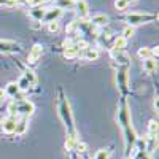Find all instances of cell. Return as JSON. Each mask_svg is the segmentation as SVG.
I'll use <instances>...</instances> for the list:
<instances>
[{
    "label": "cell",
    "mask_w": 159,
    "mask_h": 159,
    "mask_svg": "<svg viewBox=\"0 0 159 159\" xmlns=\"http://www.w3.org/2000/svg\"><path fill=\"white\" fill-rule=\"evenodd\" d=\"M127 46V40L124 37H116L115 38V42H113V51H124Z\"/></svg>",
    "instance_id": "obj_15"
},
{
    "label": "cell",
    "mask_w": 159,
    "mask_h": 159,
    "mask_svg": "<svg viewBox=\"0 0 159 159\" xmlns=\"http://www.w3.org/2000/svg\"><path fill=\"white\" fill-rule=\"evenodd\" d=\"M62 16V10L59 8H46V13H45V18H43V22H52V21H57L59 18Z\"/></svg>",
    "instance_id": "obj_8"
},
{
    "label": "cell",
    "mask_w": 159,
    "mask_h": 159,
    "mask_svg": "<svg viewBox=\"0 0 159 159\" xmlns=\"http://www.w3.org/2000/svg\"><path fill=\"white\" fill-rule=\"evenodd\" d=\"M100 57V51L97 48H86L84 49V59L86 61H97Z\"/></svg>",
    "instance_id": "obj_13"
},
{
    "label": "cell",
    "mask_w": 159,
    "mask_h": 159,
    "mask_svg": "<svg viewBox=\"0 0 159 159\" xmlns=\"http://www.w3.org/2000/svg\"><path fill=\"white\" fill-rule=\"evenodd\" d=\"M16 121L18 118L15 115H8L7 118L2 119V130L5 132V134H15V129H16Z\"/></svg>",
    "instance_id": "obj_4"
},
{
    "label": "cell",
    "mask_w": 159,
    "mask_h": 159,
    "mask_svg": "<svg viewBox=\"0 0 159 159\" xmlns=\"http://www.w3.org/2000/svg\"><path fill=\"white\" fill-rule=\"evenodd\" d=\"M127 67H124L123 70H119V73H118V81H119V86H121L123 89L126 88V80H127Z\"/></svg>",
    "instance_id": "obj_20"
},
{
    "label": "cell",
    "mask_w": 159,
    "mask_h": 159,
    "mask_svg": "<svg viewBox=\"0 0 159 159\" xmlns=\"http://www.w3.org/2000/svg\"><path fill=\"white\" fill-rule=\"evenodd\" d=\"M94 159H110V148H102L94 154Z\"/></svg>",
    "instance_id": "obj_22"
},
{
    "label": "cell",
    "mask_w": 159,
    "mask_h": 159,
    "mask_svg": "<svg viewBox=\"0 0 159 159\" xmlns=\"http://www.w3.org/2000/svg\"><path fill=\"white\" fill-rule=\"evenodd\" d=\"M42 54H43V46L38 45V43L34 45L30 48V51H29V54H27V65H30V67L37 65L38 61H40V57H42Z\"/></svg>",
    "instance_id": "obj_3"
},
{
    "label": "cell",
    "mask_w": 159,
    "mask_h": 159,
    "mask_svg": "<svg viewBox=\"0 0 159 159\" xmlns=\"http://www.w3.org/2000/svg\"><path fill=\"white\" fill-rule=\"evenodd\" d=\"M16 84H18V88H19L21 91H25V89H29V88H30V83H29L24 76H21V78L18 80V83H16Z\"/></svg>",
    "instance_id": "obj_25"
},
{
    "label": "cell",
    "mask_w": 159,
    "mask_h": 159,
    "mask_svg": "<svg viewBox=\"0 0 159 159\" xmlns=\"http://www.w3.org/2000/svg\"><path fill=\"white\" fill-rule=\"evenodd\" d=\"M25 130H27V118H21V119H18L16 121V129H15V134H18V135H22V134H25Z\"/></svg>",
    "instance_id": "obj_14"
},
{
    "label": "cell",
    "mask_w": 159,
    "mask_h": 159,
    "mask_svg": "<svg viewBox=\"0 0 159 159\" xmlns=\"http://www.w3.org/2000/svg\"><path fill=\"white\" fill-rule=\"evenodd\" d=\"M45 13H46V8L42 7V5H37V7H30L29 8V15L34 21H38V22H42L43 18H45Z\"/></svg>",
    "instance_id": "obj_5"
},
{
    "label": "cell",
    "mask_w": 159,
    "mask_h": 159,
    "mask_svg": "<svg viewBox=\"0 0 159 159\" xmlns=\"http://www.w3.org/2000/svg\"><path fill=\"white\" fill-rule=\"evenodd\" d=\"M157 19V15H153V13H129V15L124 16V21L127 22V25H142V24H148Z\"/></svg>",
    "instance_id": "obj_1"
},
{
    "label": "cell",
    "mask_w": 159,
    "mask_h": 159,
    "mask_svg": "<svg viewBox=\"0 0 159 159\" xmlns=\"http://www.w3.org/2000/svg\"><path fill=\"white\" fill-rule=\"evenodd\" d=\"M75 2H78V0H75Z\"/></svg>",
    "instance_id": "obj_33"
},
{
    "label": "cell",
    "mask_w": 159,
    "mask_h": 159,
    "mask_svg": "<svg viewBox=\"0 0 159 159\" xmlns=\"http://www.w3.org/2000/svg\"><path fill=\"white\" fill-rule=\"evenodd\" d=\"M89 22L94 25L96 29H97V27H105V25L108 24V16L103 15V13H99V15H94V16H92Z\"/></svg>",
    "instance_id": "obj_9"
},
{
    "label": "cell",
    "mask_w": 159,
    "mask_h": 159,
    "mask_svg": "<svg viewBox=\"0 0 159 159\" xmlns=\"http://www.w3.org/2000/svg\"><path fill=\"white\" fill-rule=\"evenodd\" d=\"M76 143H78L76 134H69L67 135V140H65V150H75Z\"/></svg>",
    "instance_id": "obj_19"
},
{
    "label": "cell",
    "mask_w": 159,
    "mask_h": 159,
    "mask_svg": "<svg viewBox=\"0 0 159 159\" xmlns=\"http://www.w3.org/2000/svg\"><path fill=\"white\" fill-rule=\"evenodd\" d=\"M143 69H145V72H148V73H154L156 69H157V62H156L154 59L143 61Z\"/></svg>",
    "instance_id": "obj_18"
},
{
    "label": "cell",
    "mask_w": 159,
    "mask_h": 159,
    "mask_svg": "<svg viewBox=\"0 0 159 159\" xmlns=\"http://www.w3.org/2000/svg\"><path fill=\"white\" fill-rule=\"evenodd\" d=\"M21 92V89L18 88V84L16 83H10V84H7V88H5V96H10V97H13V99H18V94Z\"/></svg>",
    "instance_id": "obj_11"
},
{
    "label": "cell",
    "mask_w": 159,
    "mask_h": 159,
    "mask_svg": "<svg viewBox=\"0 0 159 159\" xmlns=\"http://www.w3.org/2000/svg\"><path fill=\"white\" fill-rule=\"evenodd\" d=\"M139 57L147 61V59H153V56H157V48H148V46H143L139 49Z\"/></svg>",
    "instance_id": "obj_10"
},
{
    "label": "cell",
    "mask_w": 159,
    "mask_h": 159,
    "mask_svg": "<svg viewBox=\"0 0 159 159\" xmlns=\"http://www.w3.org/2000/svg\"><path fill=\"white\" fill-rule=\"evenodd\" d=\"M135 34V27H132V25H126V27L123 29V34H121V37H124L126 40H129L132 35Z\"/></svg>",
    "instance_id": "obj_24"
},
{
    "label": "cell",
    "mask_w": 159,
    "mask_h": 159,
    "mask_svg": "<svg viewBox=\"0 0 159 159\" xmlns=\"http://www.w3.org/2000/svg\"><path fill=\"white\" fill-rule=\"evenodd\" d=\"M75 150H76L78 153H86V150H88V145H86L84 142H80V140H78V143H76Z\"/></svg>",
    "instance_id": "obj_29"
},
{
    "label": "cell",
    "mask_w": 159,
    "mask_h": 159,
    "mask_svg": "<svg viewBox=\"0 0 159 159\" xmlns=\"http://www.w3.org/2000/svg\"><path fill=\"white\" fill-rule=\"evenodd\" d=\"M45 2V0H25V3H27L29 7H37V5H42Z\"/></svg>",
    "instance_id": "obj_30"
},
{
    "label": "cell",
    "mask_w": 159,
    "mask_h": 159,
    "mask_svg": "<svg viewBox=\"0 0 159 159\" xmlns=\"http://www.w3.org/2000/svg\"><path fill=\"white\" fill-rule=\"evenodd\" d=\"M3 97H5V89L0 88V100H3Z\"/></svg>",
    "instance_id": "obj_31"
},
{
    "label": "cell",
    "mask_w": 159,
    "mask_h": 159,
    "mask_svg": "<svg viewBox=\"0 0 159 159\" xmlns=\"http://www.w3.org/2000/svg\"><path fill=\"white\" fill-rule=\"evenodd\" d=\"M22 76H24L25 80H27L29 83H30V86H35V84H37V76H35L34 70H25Z\"/></svg>",
    "instance_id": "obj_21"
},
{
    "label": "cell",
    "mask_w": 159,
    "mask_h": 159,
    "mask_svg": "<svg viewBox=\"0 0 159 159\" xmlns=\"http://www.w3.org/2000/svg\"><path fill=\"white\" fill-rule=\"evenodd\" d=\"M21 48L18 43L10 40H0V52H19Z\"/></svg>",
    "instance_id": "obj_6"
},
{
    "label": "cell",
    "mask_w": 159,
    "mask_h": 159,
    "mask_svg": "<svg viewBox=\"0 0 159 159\" xmlns=\"http://www.w3.org/2000/svg\"><path fill=\"white\" fill-rule=\"evenodd\" d=\"M48 30L52 32V34H56L59 30V22L57 21H52V22H48Z\"/></svg>",
    "instance_id": "obj_28"
},
{
    "label": "cell",
    "mask_w": 159,
    "mask_h": 159,
    "mask_svg": "<svg viewBox=\"0 0 159 159\" xmlns=\"http://www.w3.org/2000/svg\"><path fill=\"white\" fill-rule=\"evenodd\" d=\"M59 115L62 118V121L70 130V134H75V126H73V115H72V110H70V103L67 99H64L59 105Z\"/></svg>",
    "instance_id": "obj_2"
},
{
    "label": "cell",
    "mask_w": 159,
    "mask_h": 159,
    "mask_svg": "<svg viewBox=\"0 0 159 159\" xmlns=\"http://www.w3.org/2000/svg\"><path fill=\"white\" fill-rule=\"evenodd\" d=\"M75 3V0H54V5L59 10H73Z\"/></svg>",
    "instance_id": "obj_12"
},
{
    "label": "cell",
    "mask_w": 159,
    "mask_h": 159,
    "mask_svg": "<svg viewBox=\"0 0 159 159\" xmlns=\"http://www.w3.org/2000/svg\"><path fill=\"white\" fill-rule=\"evenodd\" d=\"M0 7H5V8H16V7H18V0H0Z\"/></svg>",
    "instance_id": "obj_26"
},
{
    "label": "cell",
    "mask_w": 159,
    "mask_h": 159,
    "mask_svg": "<svg viewBox=\"0 0 159 159\" xmlns=\"http://www.w3.org/2000/svg\"><path fill=\"white\" fill-rule=\"evenodd\" d=\"M75 43H76V42H75ZM78 54H80V49L76 48V45H72V46H69V48L64 49V57H65V59H75Z\"/></svg>",
    "instance_id": "obj_17"
},
{
    "label": "cell",
    "mask_w": 159,
    "mask_h": 159,
    "mask_svg": "<svg viewBox=\"0 0 159 159\" xmlns=\"http://www.w3.org/2000/svg\"><path fill=\"white\" fill-rule=\"evenodd\" d=\"M157 135V124L156 121H150V126H148V139H156Z\"/></svg>",
    "instance_id": "obj_23"
},
{
    "label": "cell",
    "mask_w": 159,
    "mask_h": 159,
    "mask_svg": "<svg viewBox=\"0 0 159 159\" xmlns=\"http://www.w3.org/2000/svg\"><path fill=\"white\" fill-rule=\"evenodd\" d=\"M65 32L67 35H78L80 34V21H70L67 24V27H65Z\"/></svg>",
    "instance_id": "obj_16"
},
{
    "label": "cell",
    "mask_w": 159,
    "mask_h": 159,
    "mask_svg": "<svg viewBox=\"0 0 159 159\" xmlns=\"http://www.w3.org/2000/svg\"><path fill=\"white\" fill-rule=\"evenodd\" d=\"M127 2V5H134V3H137V0H126Z\"/></svg>",
    "instance_id": "obj_32"
},
{
    "label": "cell",
    "mask_w": 159,
    "mask_h": 159,
    "mask_svg": "<svg viewBox=\"0 0 159 159\" xmlns=\"http://www.w3.org/2000/svg\"><path fill=\"white\" fill-rule=\"evenodd\" d=\"M127 7H129V5H127L126 0H115V8H116V10H119V11H124Z\"/></svg>",
    "instance_id": "obj_27"
},
{
    "label": "cell",
    "mask_w": 159,
    "mask_h": 159,
    "mask_svg": "<svg viewBox=\"0 0 159 159\" xmlns=\"http://www.w3.org/2000/svg\"><path fill=\"white\" fill-rule=\"evenodd\" d=\"M75 11L80 19H86L89 16V5L84 2V0H78L75 3Z\"/></svg>",
    "instance_id": "obj_7"
}]
</instances>
